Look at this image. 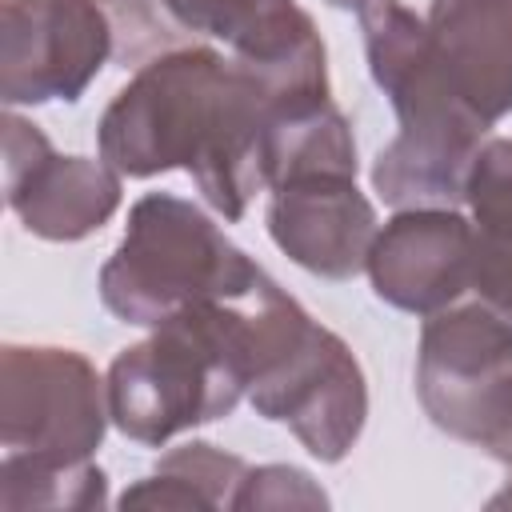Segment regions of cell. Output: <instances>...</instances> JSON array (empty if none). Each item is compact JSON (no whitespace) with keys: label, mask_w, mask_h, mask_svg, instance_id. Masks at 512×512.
I'll list each match as a JSON object with an SVG mask.
<instances>
[{"label":"cell","mask_w":512,"mask_h":512,"mask_svg":"<svg viewBox=\"0 0 512 512\" xmlns=\"http://www.w3.org/2000/svg\"><path fill=\"white\" fill-rule=\"evenodd\" d=\"M268 88L216 48L180 44L140 64L104 108L96 144L120 176H160L184 168L200 196L240 220L264 188Z\"/></svg>","instance_id":"1"},{"label":"cell","mask_w":512,"mask_h":512,"mask_svg":"<svg viewBox=\"0 0 512 512\" xmlns=\"http://www.w3.org/2000/svg\"><path fill=\"white\" fill-rule=\"evenodd\" d=\"M356 16L372 80L400 120L372 164V188L392 208H456L488 124L448 84L416 12L400 0H368Z\"/></svg>","instance_id":"2"},{"label":"cell","mask_w":512,"mask_h":512,"mask_svg":"<svg viewBox=\"0 0 512 512\" xmlns=\"http://www.w3.org/2000/svg\"><path fill=\"white\" fill-rule=\"evenodd\" d=\"M268 280V276H264ZM204 300L152 328L108 368V416L136 444H168L176 432L228 416L252 380L256 296Z\"/></svg>","instance_id":"3"},{"label":"cell","mask_w":512,"mask_h":512,"mask_svg":"<svg viewBox=\"0 0 512 512\" xmlns=\"http://www.w3.org/2000/svg\"><path fill=\"white\" fill-rule=\"evenodd\" d=\"M248 400L324 464L344 460L368 420V384L352 348L280 292L272 276L256 296Z\"/></svg>","instance_id":"4"},{"label":"cell","mask_w":512,"mask_h":512,"mask_svg":"<svg viewBox=\"0 0 512 512\" xmlns=\"http://www.w3.org/2000/svg\"><path fill=\"white\" fill-rule=\"evenodd\" d=\"M264 272L188 200L148 192L132 204L128 228L100 268L104 308L140 328L204 304L256 292Z\"/></svg>","instance_id":"5"},{"label":"cell","mask_w":512,"mask_h":512,"mask_svg":"<svg viewBox=\"0 0 512 512\" xmlns=\"http://www.w3.org/2000/svg\"><path fill=\"white\" fill-rule=\"evenodd\" d=\"M416 392L436 428L488 448L512 408V316L488 300H456L424 320Z\"/></svg>","instance_id":"6"},{"label":"cell","mask_w":512,"mask_h":512,"mask_svg":"<svg viewBox=\"0 0 512 512\" xmlns=\"http://www.w3.org/2000/svg\"><path fill=\"white\" fill-rule=\"evenodd\" d=\"M108 384L72 348L4 344L0 444L32 464H84L108 428Z\"/></svg>","instance_id":"7"},{"label":"cell","mask_w":512,"mask_h":512,"mask_svg":"<svg viewBox=\"0 0 512 512\" xmlns=\"http://www.w3.org/2000/svg\"><path fill=\"white\" fill-rule=\"evenodd\" d=\"M112 48L104 0H4L0 96L8 108L80 100Z\"/></svg>","instance_id":"8"},{"label":"cell","mask_w":512,"mask_h":512,"mask_svg":"<svg viewBox=\"0 0 512 512\" xmlns=\"http://www.w3.org/2000/svg\"><path fill=\"white\" fill-rule=\"evenodd\" d=\"M4 192L32 236L84 240L120 208V172L108 160L60 156L24 116H4Z\"/></svg>","instance_id":"9"},{"label":"cell","mask_w":512,"mask_h":512,"mask_svg":"<svg viewBox=\"0 0 512 512\" xmlns=\"http://www.w3.org/2000/svg\"><path fill=\"white\" fill-rule=\"evenodd\" d=\"M364 272L384 304L432 316L472 292V220L456 208H400L376 232Z\"/></svg>","instance_id":"10"},{"label":"cell","mask_w":512,"mask_h":512,"mask_svg":"<svg viewBox=\"0 0 512 512\" xmlns=\"http://www.w3.org/2000/svg\"><path fill=\"white\" fill-rule=\"evenodd\" d=\"M376 232V208L348 172H316L272 188L268 236L312 276L352 280L364 272Z\"/></svg>","instance_id":"11"},{"label":"cell","mask_w":512,"mask_h":512,"mask_svg":"<svg viewBox=\"0 0 512 512\" xmlns=\"http://www.w3.org/2000/svg\"><path fill=\"white\" fill-rule=\"evenodd\" d=\"M432 52L456 96L492 128L512 112V0H432Z\"/></svg>","instance_id":"12"},{"label":"cell","mask_w":512,"mask_h":512,"mask_svg":"<svg viewBox=\"0 0 512 512\" xmlns=\"http://www.w3.org/2000/svg\"><path fill=\"white\" fill-rule=\"evenodd\" d=\"M464 200L472 208V292L512 316V136L480 144Z\"/></svg>","instance_id":"13"},{"label":"cell","mask_w":512,"mask_h":512,"mask_svg":"<svg viewBox=\"0 0 512 512\" xmlns=\"http://www.w3.org/2000/svg\"><path fill=\"white\" fill-rule=\"evenodd\" d=\"M316 172H348L356 176V140L344 112L332 96L300 100L272 108L264 132V188L316 176Z\"/></svg>","instance_id":"14"},{"label":"cell","mask_w":512,"mask_h":512,"mask_svg":"<svg viewBox=\"0 0 512 512\" xmlns=\"http://www.w3.org/2000/svg\"><path fill=\"white\" fill-rule=\"evenodd\" d=\"M248 464L232 452H220L216 444L192 440L172 452H164L152 468V476L124 488L116 500L120 508H160V512H212L232 508L236 488L244 480Z\"/></svg>","instance_id":"15"},{"label":"cell","mask_w":512,"mask_h":512,"mask_svg":"<svg viewBox=\"0 0 512 512\" xmlns=\"http://www.w3.org/2000/svg\"><path fill=\"white\" fill-rule=\"evenodd\" d=\"M108 500L104 472L84 464H32L20 456L0 460V508L4 512H88Z\"/></svg>","instance_id":"16"},{"label":"cell","mask_w":512,"mask_h":512,"mask_svg":"<svg viewBox=\"0 0 512 512\" xmlns=\"http://www.w3.org/2000/svg\"><path fill=\"white\" fill-rule=\"evenodd\" d=\"M108 16H112V32H124V40L116 44L120 60H132L140 64L144 56H160V52H172L180 48L176 40L184 36L176 28V20L164 12L160 0H104Z\"/></svg>","instance_id":"17"},{"label":"cell","mask_w":512,"mask_h":512,"mask_svg":"<svg viewBox=\"0 0 512 512\" xmlns=\"http://www.w3.org/2000/svg\"><path fill=\"white\" fill-rule=\"evenodd\" d=\"M232 508L236 512H252V508H328V496L320 492V484L308 472H300L292 464H260V468L244 472Z\"/></svg>","instance_id":"18"},{"label":"cell","mask_w":512,"mask_h":512,"mask_svg":"<svg viewBox=\"0 0 512 512\" xmlns=\"http://www.w3.org/2000/svg\"><path fill=\"white\" fill-rule=\"evenodd\" d=\"M160 4L180 32L212 36L224 44H232L268 8V0H160Z\"/></svg>","instance_id":"19"},{"label":"cell","mask_w":512,"mask_h":512,"mask_svg":"<svg viewBox=\"0 0 512 512\" xmlns=\"http://www.w3.org/2000/svg\"><path fill=\"white\" fill-rule=\"evenodd\" d=\"M488 452L496 456V460H504V464H512V408H508V420H504V428H500V436L488 444Z\"/></svg>","instance_id":"20"},{"label":"cell","mask_w":512,"mask_h":512,"mask_svg":"<svg viewBox=\"0 0 512 512\" xmlns=\"http://www.w3.org/2000/svg\"><path fill=\"white\" fill-rule=\"evenodd\" d=\"M488 508H512V484H508L504 492H496V496L488 500Z\"/></svg>","instance_id":"21"},{"label":"cell","mask_w":512,"mask_h":512,"mask_svg":"<svg viewBox=\"0 0 512 512\" xmlns=\"http://www.w3.org/2000/svg\"><path fill=\"white\" fill-rule=\"evenodd\" d=\"M328 4H332V8H344V12H360L368 0H328Z\"/></svg>","instance_id":"22"}]
</instances>
